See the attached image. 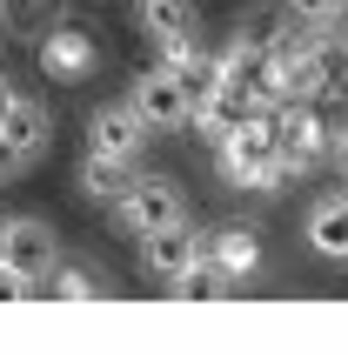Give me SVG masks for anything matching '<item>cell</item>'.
Returning <instances> with one entry per match:
<instances>
[{
  "label": "cell",
  "mask_w": 348,
  "mask_h": 355,
  "mask_svg": "<svg viewBox=\"0 0 348 355\" xmlns=\"http://www.w3.org/2000/svg\"><path fill=\"white\" fill-rule=\"evenodd\" d=\"M214 148H221V175H228L234 188H248V195H268V188L288 181V168H281V155H275V121H268V107L241 114Z\"/></svg>",
  "instance_id": "6da1fadb"
},
{
  "label": "cell",
  "mask_w": 348,
  "mask_h": 355,
  "mask_svg": "<svg viewBox=\"0 0 348 355\" xmlns=\"http://www.w3.org/2000/svg\"><path fill=\"white\" fill-rule=\"evenodd\" d=\"M268 121H275V155L288 175H308L329 161V121L315 114V101H275Z\"/></svg>",
  "instance_id": "7a4b0ae2"
},
{
  "label": "cell",
  "mask_w": 348,
  "mask_h": 355,
  "mask_svg": "<svg viewBox=\"0 0 348 355\" xmlns=\"http://www.w3.org/2000/svg\"><path fill=\"white\" fill-rule=\"evenodd\" d=\"M114 221L128 228V235L181 228V221H188V195H181V181H168V175H134L128 195L114 201Z\"/></svg>",
  "instance_id": "3957f363"
},
{
  "label": "cell",
  "mask_w": 348,
  "mask_h": 355,
  "mask_svg": "<svg viewBox=\"0 0 348 355\" xmlns=\"http://www.w3.org/2000/svg\"><path fill=\"white\" fill-rule=\"evenodd\" d=\"M128 107L141 114V128H148V135H174V128H188V121H194V94L168 74V67H141Z\"/></svg>",
  "instance_id": "277c9868"
},
{
  "label": "cell",
  "mask_w": 348,
  "mask_h": 355,
  "mask_svg": "<svg viewBox=\"0 0 348 355\" xmlns=\"http://www.w3.org/2000/svg\"><path fill=\"white\" fill-rule=\"evenodd\" d=\"M141 141H148V128H141V114L128 107V101H114V107H94V114H87V155L134 161Z\"/></svg>",
  "instance_id": "5b68a950"
},
{
  "label": "cell",
  "mask_w": 348,
  "mask_h": 355,
  "mask_svg": "<svg viewBox=\"0 0 348 355\" xmlns=\"http://www.w3.org/2000/svg\"><path fill=\"white\" fill-rule=\"evenodd\" d=\"M34 47H40V74H54V80H87V74H94V60H101L94 54V34H74L67 20L47 27Z\"/></svg>",
  "instance_id": "8992f818"
},
{
  "label": "cell",
  "mask_w": 348,
  "mask_h": 355,
  "mask_svg": "<svg viewBox=\"0 0 348 355\" xmlns=\"http://www.w3.org/2000/svg\"><path fill=\"white\" fill-rule=\"evenodd\" d=\"M0 135H7V148H14L20 161H40V155H47V141H54V114H47L34 94H20V87H14L7 114H0Z\"/></svg>",
  "instance_id": "52a82bcc"
},
{
  "label": "cell",
  "mask_w": 348,
  "mask_h": 355,
  "mask_svg": "<svg viewBox=\"0 0 348 355\" xmlns=\"http://www.w3.org/2000/svg\"><path fill=\"white\" fill-rule=\"evenodd\" d=\"M7 261L14 268H27V275H47L60 261V241H54V228L47 221H34V215H7Z\"/></svg>",
  "instance_id": "ba28073f"
},
{
  "label": "cell",
  "mask_w": 348,
  "mask_h": 355,
  "mask_svg": "<svg viewBox=\"0 0 348 355\" xmlns=\"http://www.w3.org/2000/svg\"><path fill=\"white\" fill-rule=\"evenodd\" d=\"M302 241H308L322 261H348V188L342 195H322L302 221Z\"/></svg>",
  "instance_id": "9c48e42d"
},
{
  "label": "cell",
  "mask_w": 348,
  "mask_h": 355,
  "mask_svg": "<svg viewBox=\"0 0 348 355\" xmlns=\"http://www.w3.org/2000/svg\"><path fill=\"white\" fill-rule=\"evenodd\" d=\"M141 241V268H148V275H181V268H188L194 255H201V235H194L188 221H181V228H155V235H134Z\"/></svg>",
  "instance_id": "30bf717a"
},
{
  "label": "cell",
  "mask_w": 348,
  "mask_h": 355,
  "mask_svg": "<svg viewBox=\"0 0 348 355\" xmlns=\"http://www.w3.org/2000/svg\"><path fill=\"white\" fill-rule=\"evenodd\" d=\"M201 255H208L228 282H248L254 268H261V235H254V228H221L214 241H201Z\"/></svg>",
  "instance_id": "8fae6325"
},
{
  "label": "cell",
  "mask_w": 348,
  "mask_h": 355,
  "mask_svg": "<svg viewBox=\"0 0 348 355\" xmlns=\"http://www.w3.org/2000/svg\"><path fill=\"white\" fill-rule=\"evenodd\" d=\"M67 14H74V0H0V27H7L14 40H40Z\"/></svg>",
  "instance_id": "7c38bea8"
},
{
  "label": "cell",
  "mask_w": 348,
  "mask_h": 355,
  "mask_svg": "<svg viewBox=\"0 0 348 355\" xmlns=\"http://www.w3.org/2000/svg\"><path fill=\"white\" fill-rule=\"evenodd\" d=\"M134 27L155 40V47L161 40H188L194 34V7L188 0H134Z\"/></svg>",
  "instance_id": "4fadbf2b"
},
{
  "label": "cell",
  "mask_w": 348,
  "mask_h": 355,
  "mask_svg": "<svg viewBox=\"0 0 348 355\" xmlns=\"http://www.w3.org/2000/svg\"><path fill=\"white\" fill-rule=\"evenodd\" d=\"M168 295H174V302H228V295H234V282L221 275L208 255H194L181 275H168Z\"/></svg>",
  "instance_id": "5bb4252c"
},
{
  "label": "cell",
  "mask_w": 348,
  "mask_h": 355,
  "mask_svg": "<svg viewBox=\"0 0 348 355\" xmlns=\"http://www.w3.org/2000/svg\"><path fill=\"white\" fill-rule=\"evenodd\" d=\"M128 181H134V161H107V155L80 161V195L101 201V208H114V201L128 195Z\"/></svg>",
  "instance_id": "9a60e30c"
},
{
  "label": "cell",
  "mask_w": 348,
  "mask_h": 355,
  "mask_svg": "<svg viewBox=\"0 0 348 355\" xmlns=\"http://www.w3.org/2000/svg\"><path fill=\"white\" fill-rule=\"evenodd\" d=\"M281 14H288V27L315 34V27H335L348 14V0H281Z\"/></svg>",
  "instance_id": "2e32d148"
},
{
  "label": "cell",
  "mask_w": 348,
  "mask_h": 355,
  "mask_svg": "<svg viewBox=\"0 0 348 355\" xmlns=\"http://www.w3.org/2000/svg\"><path fill=\"white\" fill-rule=\"evenodd\" d=\"M47 295H54V302H87V295H101V275H87V268H60V275L47 282Z\"/></svg>",
  "instance_id": "e0dca14e"
},
{
  "label": "cell",
  "mask_w": 348,
  "mask_h": 355,
  "mask_svg": "<svg viewBox=\"0 0 348 355\" xmlns=\"http://www.w3.org/2000/svg\"><path fill=\"white\" fill-rule=\"evenodd\" d=\"M34 295H40V282L14 261H0V302H34Z\"/></svg>",
  "instance_id": "ac0fdd59"
},
{
  "label": "cell",
  "mask_w": 348,
  "mask_h": 355,
  "mask_svg": "<svg viewBox=\"0 0 348 355\" xmlns=\"http://www.w3.org/2000/svg\"><path fill=\"white\" fill-rule=\"evenodd\" d=\"M329 161H335V175L348 181V121H342V128H329Z\"/></svg>",
  "instance_id": "d6986e66"
},
{
  "label": "cell",
  "mask_w": 348,
  "mask_h": 355,
  "mask_svg": "<svg viewBox=\"0 0 348 355\" xmlns=\"http://www.w3.org/2000/svg\"><path fill=\"white\" fill-rule=\"evenodd\" d=\"M20 168H27V161H20V155H14V148H7V135H0V181H14V175H20Z\"/></svg>",
  "instance_id": "ffe728a7"
},
{
  "label": "cell",
  "mask_w": 348,
  "mask_h": 355,
  "mask_svg": "<svg viewBox=\"0 0 348 355\" xmlns=\"http://www.w3.org/2000/svg\"><path fill=\"white\" fill-rule=\"evenodd\" d=\"M7 101H14V87H7V80H0V114H7Z\"/></svg>",
  "instance_id": "44dd1931"
},
{
  "label": "cell",
  "mask_w": 348,
  "mask_h": 355,
  "mask_svg": "<svg viewBox=\"0 0 348 355\" xmlns=\"http://www.w3.org/2000/svg\"><path fill=\"white\" fill-rule=\"evenodd\" d=\"M0 261H7V215H0Z\"/></svg>",
  "instance_id": "7402d4cb"
}]
</instances>
